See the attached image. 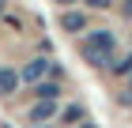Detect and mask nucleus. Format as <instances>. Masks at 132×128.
Listing matches in <instances>:
<instances>
[{
  "instance_id": "nucleus-1",
  "label": "nucleus",
  "mask_w": 132,
  "mask_h": 128,
  "mask_svg": "<svg viewBox=\"0 0 132 128\" xmlns=\"http://www.w3.org/2000/svg\"><path fill=\"white\" fill-rule=\"evenodd\" d=\"M113 49H117L113 30H94V34H87V38H83V60H87V64H94V68H110Z\"/></svg>"
},
{
  "instance_id": "nucleus-2",
  "label": "nucleus",
  "mask_w": 132,
  "mask_h": 128,
  "mask_svg": "<svg viewBox=\"0 0 132 128\" xmlns=\"http://www.w3.org/2000/svg\"><path fill=\"white\" fill-rule=\"evenodd\" d=\"M49 68H53V64H49V60H42V57H38V60H30V64L19 72V83H38V79L45 75Z\"/></svg>"
},
{
  "instance_id": "nucleus-3",
  "label": "nucleus",
  "mask_w": 132,
  "mask_h": 128,
  "mask_svg": "<svg viewBox=\"0 0 132 128\" xmlns=\"http://www.w3.org/2000/svg\"><path fill=\"white\" fill-rule=\"evenodd\" d=\"M53 113H57V98H38V106L30 109V121H53Z\"/></svg>"
},
{
  "instance_id": "nucleus-4",
  "label": "nucleus",
  "mask_w": 132,
  "mask_h": 128,
  "mask_svg": "<svg viewBox=\"0 0 132 128\" xmlns=\"http://www.w3.org/2000/svg\"><path fill=\"white\" fill-rule=\"evenodd\" d=\"M15 87H19V72L15 68H0V94L8 98V94H15Z\"/></svg>"
},
{
  "instance_id": "nucleus-5",
  "label": "nucleus",
  "mask_w": 132,
  "mask_h": 128,
  "mask_svg": "<svg viewBox=\"0 0 132 128\" xmlns=\"http://www.w3.org/2000/svg\"><path fill=\"white\" fill-rule=\"evenodd\" d=\"M61 27L72 30V34H79V30L87 27V15H83V11H64V15H61Z\"/></svg>"
},
{
  "instance_id": "nucleus-6",
  "label": "nucleus",
  "mask_w": 132,
  "mask_h": 128,
  "mask_svg": "<svg viewBox=\"0 0 132 128\" xmlns=\"http://www.w3.org/2000/svg\"><path fill=\"white\" fill-rule=\"evenodd\" d=\"M38 98H57L61 90H57V83H38V90H34Z\"/></svg>"
},
{
  "instance_id": "nucleus-7",
  "label": "nucleus",
  "mask_w": 132,
  "mask_h": 128,
  "mask_svg": "<svg viewBox=\"0 0 132 128\" xmlns=\"http://www.w3.org/2000/svg\"><path fill=\"white\" fill-rule=\"evenodd\" d=\"M110 68L117 72V75H128V72H132V53H128V57H121L117 64H110Z\"/></svg>"
},
{
  "instance_id": "nucleus-8",
  "label": "nucleus",
  "mask_w": 132,
  "mask_h": 128,
  "mask_svg": "<svg viewBox=\"0 0 132 128\" xmlns=\"http://www.w3.org/2000/svg\"><path fill=\"white\" fill-rule=\"evenodd\" d=\"M79 117H83V109H79V106H68V109H64V117H61V121H64V124H76Z\"/></svg>"
},
{
  "instance_id": "nucleus-9",
  "label": "nucleus",
  "mask_w": 132,
  "mask_h": 128,
  "mask_svg": "<svg viewBox=\"0 0 132 128\" xmlns=\"http://www.w3.org/2000/svg\"><path fill=\"white\" fill-rule=\"evenodd\" d=\"M87 4H91V8H98V11H106V8L113 4V0H87Z\"/></svg>"
},
{
  "instance_id": "nucleus-10",
  "label": "nucleus",
  "mask_w": 132,
  "mask_h": 128,
  "mask_svg": "<svg viewBox=\"0 0 132 128\" xmlns=\"http://www.w3.org/2000/svg\"><path fill=\"white\" fill-rule=\"evenodd\" d=\"M121 4H125V15L132 19V0H121Z\"/></svg>"
},
{
  "instance_id": "nucleus-11",
  "label": "nucleus",
  "mask_w": 132,
  "mask_h": 128,
  "mask_svg": "<svg viewBox=\"0 0 132 128\" xmlns=\"http://www.w3.org/2000/svg\"><path fill=\"white\" fill-rule=\"evenodd\" d=\"M57 4H76V0H57Z\"/></svg>"
},
{
  "instance_id": "nucleus-12",
  "label": "nucleus",
  "mask_w": 132,
  "mask_h": 128,
  "mask_svg": "<svg viewBox=\"0 0 132 128\" xmlns=\"http://www.w3.org/2000/svg\"><path fill=\"white\" fill-rule=\"evenodd\" d=\"M34 128H49V124H34Z\"/></svg>"
},
{
  "instance_id": "nucleus-13",
  "label": "nucleus",
  "mask_w": 132,
  "mask_h": 128,
  "mask_svg": "<svg viewBox=\"0 0 132 128\" xmlns=\"http://www.w3.org/2000/svg\"><path fill=\"white\" fill-rule=\"evenodd\" d=\"M0 11H4V0H0Z\"/></svg>"
},
{
  "instance_id": "nucleus-14",
  "label": "nucleus",
  "mask_w": 132,
  "mask_h": 128,
  "mask_svg": "<svg viewBox=\"0 0 132 128\" xmlns=\"http://www.w3.org/2000/svg\"><path fill=\"white\" fill-rule=\"evenodd\" d=\"M4 4H8V0H4Z\"/></svg>"
}]
</instances>
